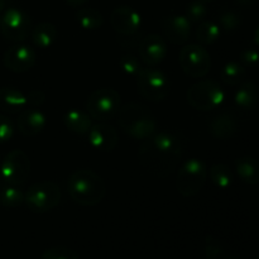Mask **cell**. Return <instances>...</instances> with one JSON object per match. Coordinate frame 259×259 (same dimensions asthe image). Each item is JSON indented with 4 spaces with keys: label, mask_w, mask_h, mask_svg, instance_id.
I'll list each match as a JSON object with an SVG mask.
<instances>
[{
    "label": "cell",
    "mask_w": 259,
    "mask_h": 259,
    "mask_svg": "<svg viewBox=\"0 0 259 259\" xmlns=\"http://www.w3.org/2000/svg\"><path fill=\"white\" fill-rule=\"evenodd\" d=\"M258 88L253 81H244L235 91L234 103L242 110H252L258 103Z\"/></svg>",
    "instance_id": "cell-21"
},
{
    "label": "cell",
    "mask_w": 259,
    "mask_h": 259,
    "mask_svg": "<svg viewBox=\"0 0 259 259\" xmlns=\"http://www.w3.org/2000/svg\"><path fill=\"white\" fill-rule=\"evenodd\" d=\"M119 66H120L121 71H123L125 75L134 78L139 75V72H141L142 68H143L141 65V61L133 55L121 56V58L119 60Z\"/></svg>",
    "instance_id": "cell-30"
},
{
    "label": "cell",
    "mask_w": 259,
    "mask_h": 259,
    "mask_svg": "<svg viewBox=\"0 0 259 259\" xmlns=\"http://www.w3.org/2000/svg\"><path fill=\"white\" fill-rule=\"evenodd\" d=\"M118 114L119 125L132 138L146 141L156 133V118L147 106L138 103H129L119 109Z\"/></svg>",
    "instance_id": "cell-3"
},
{
    "label": "cell",
    "mask_w": 259,
    "mask_h": 259,
    "mask_svg": "<svg viewBox=\"0 0 259 259\" xmlns=\"http://www.w3.org/2000/svg\"><path fill=\"white\" fill-rule=\"evenodd\" d=\"M57 28L48 22H42L35 25L30 32L33 45L40 50L50 48L57 39Z\"/></svg>",
    "instance_id": "cell-22"
},
{
    "label": "cell",
    "mask_w": 259,
    "mask_h": 259,
    "mask_svg": "<svg viewBox=\"0 0 259 259\" xmlns=\"http://www.w3.org/2000/svg\"><path fill=\"white\" fill-rule=\"evenodd\" d=\"M209 131L215 138L222 139V141H227L230 139L238 131L237 121H235L234 116L230 114H219L215 116L209 124Z\"/></svg>",
    "instance_id": "cell-19"
},
{
    "label": "cell",
    "mask_w": 259,
    "mask_h": 259,
    "mask_svg": "<svg viewBox=\"0 0 259 259\" xmlns=\"http://www.w3.org/2000/svg\"><path fill=\"white\" fill-rule=\"evenodd\" d=\"M28 99V104L33 108H39L43 103H45L46 95L43 91L40 90H32L29 91V94L27 95Z\"/></svg>",
    "instance_id": "cell-36"
},
{
    "label": "cell",
    "mask_w": 259,
    "mask_h": 259,
    "mask_svg": "<svg viewBox=\"0 0 259 259\" xmlns=\"http://www.w3.org/2000/svg\"><path fill=\"white\" fill-rule=\"evenodd\" d=\"M207 175H210V180H211L212 184L223 190L232 186L233 180H234L232 169L227 164L223 163H218L211 166L210 171H207Z\"/></svg>",
    "instance_id": "cell-27"
},
{
    "label": "cell",
    "mask_w": 259,
    "mask_h": 259,
    "mask_svg": "<svg viewBox=\"0 0 259 259\" xmlns=\"http://www.w3.org/2000/svg\"><path fill=\"white\" fill-rule=\"evenodd\" d=\"M136 80L139 94L147 100L158 103L169 95L171 83H169L168 77L157 68H142Z\"/></svg>",
    "instance_id": "cell-8"
},
{
    "label": "cell",
    "mask_w": 259,
    "mask_h": 259,
    "mask_svg": "<svg viewBox=\"0 0 259 259\" xmlns=\"http://www.w3.org/2000/svg\"><path fill=\"white\" fill-rule=\"evenodd\" d=\"M139 57L148 67H156L167 56V45L158 34H148L139 43Z\"/></svg>",
    "instance_id": "cell-16"
},
{
    "label": "cell",
    "mask_w": 259,
    "mask_h": 259,
    "mask_svg": "<svg viewBox=\"0 0 259 259\" xmlns=\"http://www.w3.org/2000/svg\"><path fill=\"white\" fill-rule=\"evenodd\" d=\"M179 62L185 75L192 78H201L209 73L211 68V57L204 46L191 43L181 48Z\"/></svg>",
    "instance_id": "cell-9"
},
{
    "label": "cell",
    "mask_w": 259,
    "mask_h": 259,
    "mask_svg": "<svg viewBox=\"0 0 259 259\" xmlns=\"http://www.w3.org/2000/svg\"><path fill=\"white\" fill-rule=\"evenodd\" d=\"M120 109V95L114 89H98L93 91L86 101L89 115L98 121L113 119Z\"/></svg>",
    "instance_id": "cell-7"
},
{
    "label": "cell",
    "mask_w": 259,
    "mask_h": 259,
    "mask_svg": "<svg viewBox=\"0 0 259 259\" xmlns=\"http://www.w3.org/2000/svg\"><path fill=\"white\" fill-rule=\"evenodd\" d=\"M201 2H204V3H207V2H214V0H201Z\"/></svg>",
    "instance_id": "cell-42"
},
{
    "label": "cell",
    "mask_w": 259,
    "mask_h": 259,
    "mask_svg": "<svg viewBox=\"0 0 259 259\" xmlns=\"http://www.w3.org/2000/svg\"><path fill=\"white\" fill-rule=\"evenodd\" d=\"M37 62V52L33 47L23 43H15L8 48L3 56V63L9 71L14 73H23L29 71Z\"/></svg>",
    "instance_id": "cell-12"
},
{
    "label": "cell",
    "mask_w": 259,
    "mask_h": 259,
    "mask_svg": "<svg viewBox=\"0 0 259 259\" xmlns=\"http://www.w3.org/2000/svg\"><path fill=\"white\" fill-rule=\"evenodd\" d=\"M75 17L80 27L85 30H98L104 24L101 13L94 8H81L76 12Z\"/></svg>",
    "instance_id": "cell-24"
},
{
    "label": "cell",
    "mask_w": 259,
    "mask_h": 259,
    "mask_svg": "<svg viewBox=\"0 0 259 259\" xmlns=\"http://www.w3.org/2000/svg\"><path fill=\"white\" fill-rule=\"evenodd\" d=\"M66 3H67L70 7H73V8H78V7H82L83 4H85L88 0H65Z\"/></svg>",
    "instance_id": "cell-37"
},
{
    "label": "cell",
    "mask_w": 259,
    "mask_h": 259,
    "mask_svg": "<svg viewBox=\"0 0 259 259\" xmlns=\"http://www.w3.org/2000/svg\"><path fill=\"white\" fill-rule=\"evenodd\" d=\"M29 17L18 8H8L0 17V30L7 40L13 43H22L30 34Z\"/></svg>",
    "instance_id": "cell-10"
},
{
    "label": "cell",
    "mask_w": 259,
    "mask_h": 259,
    "mask_svg": "<svg viewBox=\"0 0 259 259\" xmlns=\"http://www.w3.org/2000/svg\"><path fill=\"white\" fill-rule=\"evenodd\" d=\"M91 119L93 118L89 115V113L78 110V109H71V110L66 111L63 115V124L72 133L86 136L93 125Z\"/></svg>",
    "instance_id": "cell-20"
},
{
    "label": "cell",
    "mask_w": 259,
    "mask_h": 259,
    "mask_svg": "<svg viewBox=\"0 0 259 259\" xmlns=\"http://www.w3.org/2000/svg\"><path fill=\"white\" fill-rule=\"evenodd\" d=\"M27 95H24L19 89L13 86H4L0 89V110L4 113H22L24 109H27Z\"/></svg>",
    "instance_id": "cell-18"
},
{
    "label": "cell",
    "mask_w": 259,
    "mask_h": 259,
    "mask_svg": "<svg viewBox=\"0 0 259 259\" xmlns=\"http://www.w3.org/2000/svg\"><path fill=\"white\" fill-rule=\"evenodd\" d=\"M245 75H247V71H245L244 66L242 63L232 61V62H228L227 65H224V67L222 68L220 78L225 85L237 86L243 82Z\"/></svg>",
    "instance_id": "cell-26"
},
{
    "label": "cell",
    "mask_w": 259,
    "mask_h": 259,
    "mask_svg": "<svg viewBox=\"0 0 259 259\" xmlns=\"http://www.w3.org/2000/svg\"><path fill=\"white\" fill-rule=\"evenodd\" d=\"M47 125V118L37 108L24 109L17 120L18 131L24 137H35L43 132Z\"/></svg>",
    "instance_id": "cell-17"
},
{
    "label": "cell",
    "mask_w": 259,
    "mask_h": 259,
    "mask_svg": "<svg viewBox=\"0 0 259 259\" xmlns=\"http://www.w3.org/2000/svg\"><path fill=\"white\" fill-rule=\"evenodd\" d=\"M68 194L81 206H95L103 201L106 186L101 176L91 169H77L67 181Z\"/></svg>",
    "instance_id": "cell-2"
},
{
    "label": "cell",
    "mask_w": 259,
    "mask_h": 259,
    "mask_svg": "<svg viewBox=\"0 0 259 259\" xmlns=\"http://www.w3.org/2000/svg\"><path fill=\"white\" fill-rule=\"evenodd\" d=\"M187 101L194 109L210 111L219 108L225 100V91L212 80H201L194 83L186 93Z\"/></svg>",
    "instance_id": "cell-6"
},
{
    "label": "cell",
    "mask_w": 259,
    "mask_h": 259,
    "mask_svg": "<svg viewBox=\"0 0 259 259\" xmlns=\"http://www.w3.org/2000/svg\"><path fill=\"white\" fill-rule=\"evenodd\" d=\"M86 136H88L90 146L96 151L111 152L118 146V132L114 126L109 125L105 121L93 124Z\"/></svg>",
    "instance_id": "cell-14"
},
{
    "label": "cell",
    "mask_w": 259,
    "mask_h": 259,
    "mask_svg": "<svg viewBox=\"0 0 259 259\" xmlns=\"http://www.w3.org/2000/svg\"><path fill=\"white\" fill-rule=\"evenodd\" d=\"M4 8H5V0H0V14L4 12Z\"/></svg>",
    "instance_id": "cell-40"
},
{
    "label": "cell",
    "mask_w": 259,
    "mask_h": 259,
    "mask_svg": "<svg viewBox=\"0 0 259 259\" xmlns=\"http://www.w3.org/2000/svg\"><path fill=\"white\" fill-rule=\"evenodd\" d=\"M61 201V190L52 181H40L33 184L24 194V202L28 209L35 214H45L58 206Z\"/></svg>",
    "instance_id": "cell-5"
},
{
    "label": "cell",
    "mask_w": 259,
    "mask_h": 259,
    "mask_svg": "<svg viewBox=\"0 0 259 259\" xmlns=\"http://www.w3.org/2000/svg\"><path fill=\"white\" fill-rule=\"evenodd\" d=\"M253 2H254V0H235V3H237L239 7H243V8L250 7V5L253 4Z\"/></svg>",
    "instance_id": "cell-38"
},
{
    "label": "cell",
    "mask_w": 259,
    "mask_h": 259,
    "mask_svg": "<svg viewBox=\"0 0 259 259\" xmlns=\"http://www.w3.org/2000/svg\"><path fill=\"white\" fill-rule=\"evenodd\" d=\"M186 15L191 23L204 22L207 15V7L201 0H195L186 7Z\"/></svg>",
    "instance_id": "cell-29"
},
{
    "label": "cell",
    "mask_w": 259,
    "mask_h": 259,
    "mask_svg": "<svg viewBox=\"0 0 259 259\" xmlns=\"http://www.w3.org/2000/svg\"><path fill=\"white\" fill-rule=\"evenodd\" d=\"M235 171L243 182L248 185L259 184V161L250 156L240 157L235 161Z\"/></svg>",
    "instance_id": "cell-23"
},
{
    "label": "cell",
    "mask_w": 259,
    "mask_h": 259,
    "mask_svg": "<svg viewBox=\"0 0 259 259\" xmlns=\"http://www.w3.org/2000/svg\"><path fill=\"white\" fill-rule=\"evenodd\" d=\"M182 156V146L176 136L167 132L154 133L144 141L138 151L142 166L158 177H166L177 166Z\"/></svg>",
    "instance_id": "cell-1"
},
{
    "label": "cell",
    "mask_w": 259,
    "mask_h": 259,
    "mask_svg": "<svg viewBox=\"0 0 259 259\" xmlns=\"http://www.w3.org/2000/svg\"><path fill=\"white\" fill-rule=\"evenodd\" d=\"M254 43L257 46H259V25H258L257 29H255V32H254Z\"/></svg>",
    "instance_id": "cell-39"
},
{
    "label": "cell",
    "mask_w": 259,
    "mask_h": 259,
    "mask_svg": "<svg viewBox=\"0 0 259 259\" xmlns=\"http://www.w3.org/2000/svg\"><path fill=\"white\" fill-rule=\"evenodd\" d=\"M223 259H237V258H234V257H224Z\"/></svg>",
    "instance_id": "cell-41"
},
{
    "label": "cell",
    "mask_w": 259,
    "mask_h": 259,
    "mask_svg": "<svg viewBox=\"0 0 259 259\" xmlns=\"http://www.w3.org/2000/svg\"><path fill=\"white\" fill-rule=\"evenodd\" d=\"M240 61L243 66L255 67L259 65V51L255 48H247L240 53Z\"/></svg>",
    "instance_id": "cell-35"
},
{
    "label": "cell",
    "mask_w": 259,
    "mask_h": 259,
    "mask_svg": "<svg viewBox=\"0 0 259 259\" xmlns=\"http://www.w3.org/2000/svg\"><path fill=\"white\" fill-rule=\"evenodd\" d=\"M255 259H259V257H257V258H255Z\"/></svg>",
    "instance_id": "cell-43"
},
{
    "label": "cell",
    "mask_w": 259,
    "mask_h": 259,
    "mask_svg": "<svg viewBox=\"0 0 259 259\" xmlns=\"http://www.w3.org/2000/svg\"><path fill=\"white\" fill-rule=\"evenodd\" d=\"M14 134V125L8 116L0 114V144L9 141Z\"/></svg>",
    "instance_id": "cell-34"
},
{
    "label": "cell",
    "mask_w": 259,
    "mask_h": 259,
    "mask_svg": "<svg viewBox=\"0 0 259 259\" xmlns=\"http://www.w3.org/2000/svg\"><path fill=\"white\" fill-rule=\"evenodd\" d=\"M30 174L29 157L20 149L10 151L4 157L0 167L2 179L8 185L20 186L28 180Z\"/></svg>",
    "instance_id": "cell-11"
},
{
    "label": "cell",
    "mask_w": 259,
    "mask_h": 259,
    "mask_svg": "<svg viewBox=\"0 0 259 259\" xmlns=\"http://www.w3.org/2000/svg\"><path fill=\"white\" fill-rule=\"evenodd\" d=\"M40 259H80V255L68 247H51L42 253Z\"/></svg>",
    "instance_id": "cell-31"
},
{
    "label": "cell",
    "mask_w": 259,
    "mask_h": 259,
    "mask_svg": "<svg viewBox=\"0 0 259 259\" xmlns=\"http://www.w3.org/2000/svg\"><path fill=\"white\" fill-rule=\"evenodd\" d=\"M207 179V167L201 159H187L180 167L176 176V190L184 197L199 194Z\"/></svg>",
    "instance_id": "cell-4"
},
{
    "label": "cell",
    "mask_w": 259,
    "mask_h": 259,
    "mask_svg": "<svg viewBox=\"0 0 259 259\" xmlns=\"http://www.w3.org/2000/svg\"><path fill=\"white\" fill-rule=\"evenodd\" d=\"M242 24V19L239 15L230 10H225L219 15V27L225 32H234Z\"/></svg>",
    "instance_id": "cell-32"
},
{
    "label": "cell",
    "mask_w": 259,
    "mask_h": 259,
    "mask_svg": "<svg viewBox=\"0 0 259 259\" xmlns=\"http://www.w3.org/2000/svg\"><path fill=\"white\" fill-rule=\"evenodd\" d=\"M205 255L207 259H223L225 257L223 245L212 235H207L205 239Z\"/></svg>",
    "instance_id": "cell-33"
},
{
    "label": "cell",
    "mask_w": 259,
    "mask_h": 259,
    "mask_svg": "<svg viewBox=\"0 0 259 259\" xmlns=\"http://www.w3.org/2000/svg\"><path fill=\"white\" fill-rule=\"evenodd\" d=\"M220 33H222V29H220L219 24H217L215 22L204 20V22L200 23L199 27L196 28L195 38H196L199 45L207 46L217 42L220 38Z\"/></svg>",
    "instance_id": "cell-25"
},
{
    "label": "cell",
    "mask_w": 259,
    "mask_h": 259,
    "mask_svg": "<svg viewBox=\"0 0 259 259\" xmlns=\"http://www.w3.org/2000/svg\"><path fill=\"white\" fill-rule=\"evenodd\" d=\"M0 202L3 206L14 209L24 202V192L18 186L7 184L0 190Z\"/></svg>",
    "instance_id": "cell-28"
},
{
    "label": "cell",
    "mask_w": 259,
    "mask_h": 259,
    "mask_svg": "<svg viewBox=\"0 0 259 259\" xmlns=\"http://www.w3.org/2000/svg\"><path fill=\"white\" fill-rule=\"evenodd\" d=\"M191 24L186 15L174 14L163 18L161 25L164 38L174 45H184L191 34Z\"/></svg>",
    "instance_id": "cell-15"
},
{
    "label": "cell",
    "mask_w": 259,
    "mask_h": 259,
    "mask_svg": "<svg viewBox=\"0 0 259 259\" xmlns=\"http://www.w3.org/2000/svg\"><path fill=\"white\" fill-rule=\"evenodd\" d=\"M111 27L118 34L123 37H131L142 24V18L136 9L128 5H120L113 10L110 15Z\"/></svg>",
    "instance_id": "cell-13"
}]
</instances>
